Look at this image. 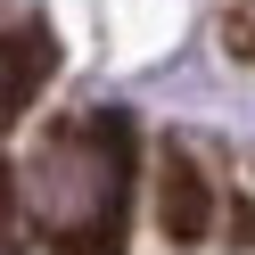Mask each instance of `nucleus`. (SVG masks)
Listing matches in <instances>:
<instances>
[{"instance_id":"f257e3e1","label":"nucleus","mask_w":255,"mask_h":255,"mask_svg":"<svg viewBox=\"0 0 255 255\" xmlns=\"http://www.w3.org/2000/svg\"><path fill=\"white\" fill-rule=\"evenodd\" d=\"M41 222L66 255H116V206H124V124H83L33 165Z\"/></svg>"},{"instance_id":"7ed1b4c3","label":"nucleus","mask_w":255,"mask_h":255,"mask_svg":"<svg viewBox=\"0 0 255 255\" xmlns=\"http://www.w3.org/2000/svg\"><path fill=\"white\" fill-rule=\"evenodd\" d=\"M50 74V33H41L33 17H17V33H8V116L17 107H33V83Z\"/></svg>"},{"instance_id":"f03ea898","label":"nucleus","mask_w":255,"mask_h":255,"mask_svg":"<svg viewBox=\"0 0 255 255\" xmlns=\"http://www.w3.org/2000/svg\"><path fill=\"white\" fill-rule=\"evenodd\" d=\"M156 214H165V231H173V239H206V222H214V198H206L198 165H181V156L165 165V198H156Z\"/></svg>"}]
</instances>
